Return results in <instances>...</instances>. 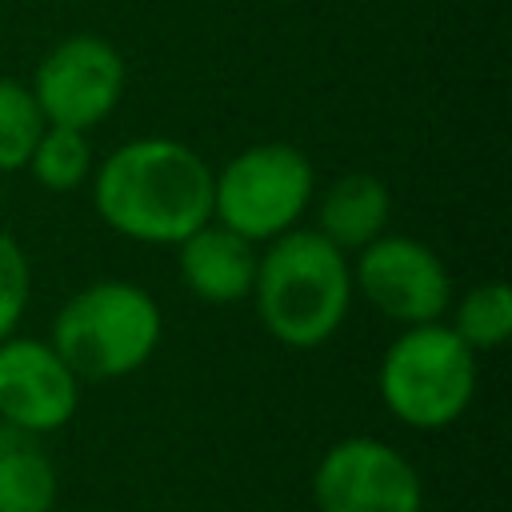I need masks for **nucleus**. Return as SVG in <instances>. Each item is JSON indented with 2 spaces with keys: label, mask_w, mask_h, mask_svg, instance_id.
Segmentation results:
<instances>
[{
  "label": "nucleus",
  "mask_w": 512,
  "mask_h": 512,
  "mask_svg": "<svg viewBox=\"0 0 512 512\" xmlns=\"http://www.w3.org/2000/svg\"><path fill=\"white\" fill-rule=\"evenodd\" d=\"M96 216L136 244H180L212 220L208 160L168 136H140L92 168Z\"/></svg>",
  "instance_id": "obj_1"
},
{
  "label": "nucleus",
  "mask_w": 512,
  "mask_h": 512,
  "mask_svg": "<svg viewBox=\"0 0 512 512\" xmlns=\"http://www.w3.org/2000/svg\"><path fill=\"white\" fill-rule=\"evenodd\" d=\"M256 316L284 348L328 344L352 308V256L316 228H288L268 240L256 264Z\"/></svg>",
  "instance_id": "obj_2"
},
{
  "label": "nucleus",
  "mask_w": 512,
  "mask_h": 512,
  "mask_svg": "<svg viewBox=\"0 0 512 512\" xmlns=\"http://www.w3.org/2000/svg\"><path fill=\"white\" fill-rule=\"evenodd\" d=\"M160 336L164 316L152 292L132 280L108 276L76 288L60 304L48 344L80 376V384H104L140 372L156 356Z\"/></svg>",
  "instance_id": "obj_3"
},
{
  "label": "nucleus",
  "mask_w": 512,
  "mask_h": 512,
  "mask_svg": "<svg viewBox=\"0 0 512 512\" xmlns=\"http://www.w3.org/2000/svg\"><path fill=\"white\" fill-rule=\"evenodd\" d=\"M476 380V352L444 320L404 328L376 372L384 408L416 432L456 424L476 396Z\"/></svg>",
  "instance_id": "obj_4"
},
{
  "label": "nucleus",
  "mask_w": 512,
  "mask_h": 512,
  "mask_svg": "<svg viewBox=\"0 0 512 512\" xmlns=\"http://www.w3.org/2000/svg\"><path fill=\"white\" fill-rule=\"evenodd\" d=\"M316 196L312 160L296 144H252L240 148L224 168L212 172V220L248 236L252 244H268L288 228H300Z\"/></svg>",
  "instance_id": "obj_5"
},
{
  "label": "nucleus",
  "mask_w": 512,
  "mask_h": 512,
  "mask_svg": "<svg viewBox=\"0 0 512 512\" xmlns=\"http://www.w3.org/2000/svg\"><path fill=\"white\" fill-rule=\"evenodd\" d=\"M28 88L48 124L88 132L124 100L128 64L112 40L96 32H72L44 52Z\"/></svg>",
  "instance_id": "obj_6"
},
{
  "label": "nucleus",
  "mask_w": 512,
  "mask_h": 512,
  "mask_svg": "<svg viewBox=\"0 0 512 512\" xmlns=\"http://www.w3.org/2000/svg\"><path fill=\"white\" fill-rule=\"evenodd\" d=\"M316 512H424L416 464L380 436H344L312 468Z\"/></svg>",
  "instance_id": "obj_7"
},
{
  "label": "nucleus",
  "mask_w": 512,
  "mask_h": 512,
  "mask_svg": "<svg viewBox=\"0 0 512 512\" xmlns=\"http://www.w3.org/2000/svg\"><path fill=\"white\" fill-rule=\"evenodd\" d=\"M352 292L400 328L444 320L452 308V276L444 260L416 236L384 232L352 260Z\"/></svg>",
  "instance_id": "obj_8"
},
{
  "label": "nucleus",
  "mask_w": 512,
  "mask_h": 512,
  "mask_svg": "<svg viewBox=\"0 0 512 512\" xmlns=\"http://www.w3.org/2000/svg\"><path fill=\"white\" fill-rule=\"evenodd\" d=\"M80 408V376L60 360L48 340L8 336L0 340V424L48 436L64 428Z\"/></svg>",
  "instance_id": "obj_9"
},
{
  "label": "nucleus",
  "mask_w": 512,
  "mask_h": 512,
  "mask_svg": "<svg viewBox=\"0 0 512 512\" xmlns=\"http://www.w3.org/2000/svg\"><path fill=\"white\" fill-rule=\"evenodd\" d=\"M260 264V244L224 228L220 220L200 224L176 244L180 284L204 304H240L252 296Z\"/></svg>",
  "instance_id": "obj_10"
},
{
  "label": "nucleus",
  "mask_w": 512,
  "mask_h": 512,
  "mask_svg": "<svg viewBox=\"0 0 512 512\" xmlns=\"http://www.w3.org/2000/svg\"><path fill=\"white\" fill-rule=\"evenodd\" d=\"M388 216H392V192L372 172H344L316 200V232L328 244H336L344 256L384 236Z\"/></svg>",
  "instance_id": "obj_11"
},
{
  "label": "nucleus",
  "mask_w": 512,
  "mask_h": 512,
  "mask_svg": "<svg viewBox=\"0 0 512 512\" xmlns=\"http://www.w3.org/2000/svg\"><path fill=\"white\" fill-rule=\"evenodd\" d=\"M60 476L40 436L0 424V512H52Z\"/></svg>",
  "instance_id": "obj_12"
},
{
  "label": "nucleus",
  "mask_w": 512,
  "mask_h": 512,
  "mask_svg": "<svg viewBox=\"0 0 512 512\" xmlns=\"http://www.w3.org/2000/svg\"><path fill=\"white\" fill-rule=\"evenodd\" d=\"M40 188L48 192H76L80 184L92 180V168H96V156H92V140L88 132L80 128H60V124H48L24 164Z\"/></svg>",
  "instance_id": "obj_13"
},
{
  "label": "nucleus",
  "mask_w": 512,
  "mask_h": 512,
  "mask_svg": "<svg viewBox=\"0 0 512 512\" xmlns=\"http://www.w3.org/2000/svg\"><path fill=\"white\" fill-rule=\"evenodd\" d=\"M476 356L500 348L512 336V292L504 280H480L472 284L456 308H452V324H448Z\"/></svg>",
  "instance_id": "obj_14"
},
{
  "label": "nucleus",
  "mask_w": 512,
  "mask_h": 512,
  "mask_svg": "<svg viewBox=\"0 0 512 512\" xmlns=\"http://www.w3.org/2000/svg\"><path fill=\"white\" fill-rule=\"evenodd\" d=\"M48 128L32 88L24 80L0 76V176L20 172L40 140V132Z\"/></svg>",
  "instance_id": "obj_15"
},
{
  "label": "nucleus",
  "mask_w": 512,
  "mask_h": 512,
  "mask_svg": "<svg viewBox=\"0 0 512 512\" xmlns=\"http://www.w3.org/2000/svg\"><path fill=\"white\" fill-rule=\"evenodd\" d=\"M32 296V264L16 236L0 228V340H8Z\"/></svg>",
  "instance_id": "obj_16"
},
{
  "label": "nucleus",
  "mask_w": 512,
  "mask_h": 512,
  "mask_svg": "<svg viewBox=\"0 0 512 512\" xmlns=\"http://www.w3.org/2000/svg\"><path fill=\"white\" fill-rule=\"evenodd\" d=\"M0 196H4V192H0Z\"/></svg>",
  "instance_id": "obj_17"
}]
</instances>
